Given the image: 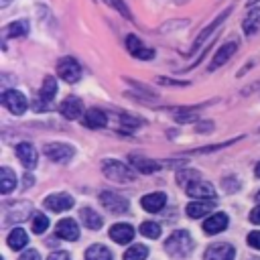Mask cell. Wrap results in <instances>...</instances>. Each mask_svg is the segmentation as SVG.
Instances as JSON below:
<instances>
[{"instance_id": "1", "label": "cell", "mask_w": 260, "mask_h": 260, "mask_svg": "<svg viewBox=\"0 0 260 260\" xmlns=\"http://www.w3.org/2000/svg\"><path fill=\"white\" fill-rule=\"evenodd\" d=\"M193 248H195V242H193V238H191V234H189L187 230L173 232V234L167 238V242H165V250H167L171 256H175V258H185V256H189V254L193 252Z\"/></svg>"}, {"instance_id": "2", "label": "cell", "mask_w": 260, "mask_h": 260, "mask_svg": "<svg viewBox=\"0 0 260 260\" xmlns=\"http://www.w3.org/2000/svg\"><path fill=\"white\" fill-rule=\"evenodd\" d=\"M102 173H104L110 181H114V183H132V181L136 179L132 167H126L124 162L114 160V158L102 160Z\"/></svg>"}, {"instance_id": "3", "label": "cell", "mask_w": 260, "mask_h": 260, "mask_svg": "<svg viewBox=\"0 0 260 260\" xmlns=\"http://www.w3.org/2000/svg\"><path fill=\"white\" fill-rule=\"evenodd\" d=\"M128 162H130L132 169H136L142 175H152V173L165 169L167 165H177V160H152V158H146V156H140V154H130Z\"/></svg>"}, {"instance_id": "4", "label": "cell", "mask_w": 260, "mask_h": 260, "mask_svg": "<svg viewBox=\"0 0 260 260\" xmlns=\"http://www.w3.org/2000/svg\"><path fill=\"white\" fill-rule=\"evenodd\" d=\"M55 93H57V81H55V77L49 75V77H45V81L41 85V91H39V95H37V100L32 104V110L35 112L51 110V102H53Z\"/></svg>"}, {"instance_id": "5", "label": "cell", "mask_w": 260, "mask_h": 260, "mask_svg": "<svg viewBox=\"0 0 260 260\" xmlns=\"http://www.w3.org/2000/svg\"><path fill=\"white\" fill-rule=\"evenodd\" d=\"M57 75L67 83H75L81 77V65L73 57H63L57 63Z\"/></svg>"}, {"instance_id": "6", "label": "cell", "mask_w": 260, "mask_h": 260, "mask_svg": "<svg viewBox=\"0 0 260 260\" xmlns=\"http://www.w3.org/2000/svg\"><path fill=\"white\" fill-rule=\"evenodd\" d=\"M73 146L65 144V142H49L45 144V154L47 158H51L53 162H59V165H65L73 158Z\"/></svg>"}, {"instance_id": "7", "label": "cell", "mask_w": 260, "mask_h": 260, "mask_svg": "<svg viewBox=\"0 0 260 260\" xmlns=\"http://www.w3.org/2000/svg\"><path fill=\"white\" fill-rule=\"evenodd\" d=\"M0 102H2V106L8 108L14 116L24 114V110H26V106H28V104H26V98H24L20 91H16V89H6V91H2Z\"/></svg>"}, {"instance_id": "8", "label": "cell", "mask_w": 260, "mask_h": 260, "mask_svg": "<svg viewBox=\"0 0 260 260\" xmlns=\"http://www.w3.org/2000/svg\"><path fill=\"white\" fill-rule=\"evenodd\" d=\"M100 201H102V205H104L108 211H112V213H126V211L130 209L128 199H124L122 195H118V193H114V191H102V193H100Z\"/></svg>"}, {"instance_id": "9", "label": "cell", "mask_w": 260, "mask_h": 260, "mask_svg": "<svg viewBox=\"0 0 260 260\" xmlns=\"http://www.w3.org/2000/svg\"><path fill=\"white\" fill-rule=\"evenodd\" d=\"M230 12H232V8L223 10V12H221V14H219V16H217V18H215L211 24H207V26H205V28L199 32V37L195 39V43H193V47H191V51H189L187 55H193V53H195V51H197V49H199V47H201V45H203V43H205V41H207V39L213 35V32H215V30L221 26V22H223V20L230 16Z\"/></svg>"}, {"instance_id": "10", "label": "cell", "mask_w": 260, "mask_h": 260, "mask_svg": "<svg viewBox=\"0 0 260 260\" xmlns=\"http://www.w3.org/2000/svg\"><path fill=\"white\" fill-rule=\"evenodd\" d=\"M126 49L130 51L132 57L136 59H142V61H150L154 57V51L146 45H142V41L136 37V35H128L126 37Z\"/></svg>"}, {"instance_id": "11", "label": "cell", "mask_w": 260, "mask_h": 260, "mask_svg": "<svg viewBox=\"0 0 260 260\" xmlns=\"http://www.w3.org/2000/svg\"><path fill=\"white\" fill-rule=\"evenodd\" d=\"M59 112H61V116L65 120H77L81 116V112H83V102L79 98H75V95H69V98H65L61 102Z\"/></svg>"}, {"instance_id": "12", "label": "cell", "mask_w": 260, "mask_h": 260, "mask_svg": "<svg viewBox=\"0 0 260 260\" xmlns=\"http://www.w3.org/2000/svg\"><path fill=\"white\" fill-rule=\"evenodd\" d=\"M236 51H238V41H228L225 45H221V47L217 49V53L213 55L211 63H209V71H213V69L221 67L223 63H228Z\"/></svg>"}, {"instance_id": "13", "label": "cell", "mask_w": 260, "mask_h": 260, "mask_svg": "<svg viewBox=\"0 0 260 260\" xmlns=\"http://www.w3.org/2000/svg\"><path fill=\"white\" fill-rule=\"evenodd\" d=\"M45 207L49 211H55V213L65 211V209H71L73 207V197L67 195V193H53V195H49L45 199Z\"/></svg>"}, {"instance_id": "14", "label": "cell", "mask_w": 260, "mask_h": 260, "mask_svg": "<svg viewBox=\"0 0 260 260\" xmlns=\"http://www.w3.org/2000/svg\"><path fill=\"white\" fill-rule=\"evenodd\" d=\"M187 195L189 197H195V199H213L215 197V189L211 183H205V181H193L185 187Z\"/></svg>"}, {"instance_id": "15", "label": "cell", "mask_w": 260, "mask_h": 260, "mask_svg": "<svg viewBox=\"0 0 260 260\" xmlns=\"http://www.w3.org/2000/svg\"><path fill=\"white\" fill-rule=\"evenodd\" d=\"M30 211H32V205L26 203V201H22V203H12V205L6 207V213H4L6 217H4V221H6V223L22 221V219H26V217L30 215Z\"/></svg>"}, {"instance_id": "16", "label": "cell", "mask_w": 260, "mask_h": 260, "mask_svg": "<svg viewBox=\"0 0 260 260\" xmlns=\"http://www.w3.org/2000/svg\"><path fill=\"white\" fill-rule=\"evenodd\" d=\"M236 250L230 244H213L205 250V260H234Z\"/></svg>"}, {"instance_id": "17", "label": "cell", "mask_w": 260, "mask_h": 260, "mask_svg": "<svg viewBox=\"0 0 260 260\" xmlns=\"http://www.w3.org/2000/svg\"><path fill=\"white\" fill-rule=\"evenodd\" d=\"M16 156L22 162V167L26 169H35L37 167V150L30 142H20L16 144Z\"/></svg>"}, {"instance_id": "18", "label": "cell", "mask_w": 260, "mask_h": 260, "mask_svg": "<svg viewBox=\"0 0 260 260\" xmlns=\"http://www.w3.org/2000/svg\"><path fill=\"white\" fill-rule=\"evenodd\" d=\"M213 207H215V201H213V199H195V201L187 203L185 211H187L189 217L197 219V217H201V215H207Z\"/></svg>"}, {"instance_id": "19", "label": "cell", "mask_w": 260, "mask_h": 260, "mask_svg": "<svg viewBox=\"0 0 260 260\" xmlns=\"http://www.w3.org/2000/svg\"><path fill=\"white\" fill-rule=\"evenodd\" d=\"M228 223H230L228 215L219 211V213L209 215V217L203 221V232H205V234H219V232H223V230L228 228Z\"/></svg>"}, {"instance_id": "20", "label": "cell", "mask_w": 260, "mask_h": 260, "mask_svg": "<svg viewBox=\"0 0 260 260\" xmlns=\"http://www.w3.org/2000/svg\"><path fill=\"white\" fill-rule=\"evenodd\" d=\"M55 230H57V236L63 238V240H67V242H73V240L79 238V228H77V223H75L71 217L61 219Z\"/></svg>"}, {"instance_id": "21", "label": "cell", "mask_w": 260, "mask_h": 260, "mask_svg": "<svg viewBox=\"0 0 260 260\" xmlns=\"http://www.w3.org/2000/svg\"><path fill=\"white\" fill-rule=\"evenodd\" d=\"M83 124H85L87 128L98 130V128H104V126L108 124V116H106V112L100 110V108H89V110L85 112V116H83Z\"/></svg>"}, {"instance_id": "22", "label": "cell", "mask_w": 260, "mask_h": 260, "mask_svg": "<svg viewBox=\"0 0 260 260\" xmlns=\"http://www.w3.org/2000/svg\"><path fill=\"white\" fill-rule=\"evenodd\" d=\"M110 238L118 244H128L134 238V228L130 223H114L110 228Z\"/></svg>"}, {"instance_id": "23", "label": "cell", "mask_w": 260, "mask_h": 260, "mask_svg": "<svg viewBox=\"0 0 260 260\" xmlns=\"http://www.w3.org/2000/svg\"><path fill=\"white\" fill-rule=\"evenodd\" d=\"M28 35V20H14L2 28V39H16V37H26Z\"/></svg>"}, {"instance_id": "24", "label": "cell", "mask_w": 260, "mask_h": 260, "mask_svg": "<svg viewBox=\"0 0 260 260\" xmlns=\"http://www.w3.org/2000/svg\"><path fill=\"white\" fill-rule=\"evenodd\" d=\"M165 203H167V195H165V193H148V195H144L142 201H140V205H142L146 211H150V213L160 211V209L165 207Z\"/></svg>"}, {"instance_id": "25", "label": "cell", "mask_w": 260, "mask_h": 260, "mask_svg": "<svg viewBox=\"0 0 260 260\" xmlns=\"http://www.w3.org/2000/svg\"><path fill=\"white\" fill-rule=\"evenodd\" d=\"M6 244H8L12 250H22V248L28 244V236H26V232H24V230H20V228H14V230L8 234V238H6Z\"/></svg>"}, {"instance_id": "26", "label": "cell", "mask_w": 260, "mask_h": 260, "mask_svg": "<svg viewBox=\"0 0 260 260\" xmlns=\"http://www.w3.org/2000/svg\"><path fill=\"white\" fill-rule=\"evenodd\" d=\"M16 187V175L8 167H0V193H10Z\"/></svg>"}, {"instance_id": "27", "label": "cell", "mask_w": 260, "mask_h": 260, "mask_svg": "<svg viewBox=\"0 0 260 260\" xmlns=\"http://www.w3.org/2000/svg\"><path fill=\"white\" fill-rule=\"evenodd\" d=\"M79 215H81V221H83V225L85 228H89V230H100L102 228V223H104V219L91 209V207H83L81 211H79Z\"/></svg>"}, {"instance_id": "28", "label": "cell", "mask_w": 260, "mask_h": 260, "mask_svg": "<svg viewBox=\"0 0 260 260\" xmlns=\"http://www.w3.org/2000/svg\"><path fill=\"white\" fill-rule=\"evenodd\" d=\"M242 28L246 35H254L256 30H260V8H252L248 12V16L242 22Z\"/></svg>"}, {"instance_id": "29", "label": "cell", "mask_w": 260, "mask_h": 260, "mask_svg": "<svg viewBox=\"0 0 260 260\" xmlns=\"http://www.w3.org/2000/svg\"><path fill=\"white\" fill-rule=\"evenodd\" d=\"M85 260H112V252L102 244H93L87 248Z\"/></svg>"}, {"instance_id": "30", "label": "cell", "mask_w": 260, "mask_h": 260, "mask_svg": "<svg viewBox=\"0 0 260 260\" xmlns=\"http://www.w3.org/2000/svg\"><path fill=\"white\" fill-rule=\"evenodd\" d=\"M146 256H148V248L142 244H134L124 252V260H146Z\"/></svg>"}, {"instance_id": "31", "label": "cell", "mask_w": 260, "mask_h": 260, "mask_svg": "<svg viewBox=\"0 0 260 260\" xmlns=\"http://www.w3.org/2000/svg\"><path fill=\"white\" fill-rule=\"evenodd\" d=\"M197 179H199V173H197L195 169H181V171L177 173V183L183 185V187H187L189 183H193V181H197Z\"/></svg>"}, {"instance_id": "32", "label": "cell", "mask_w": 260, "mask_h": 260, "mask_svg": "<svg viewBox=\"0 0 260 260\" xmlns=\"http://www.w3.org/2000/svg\"><path fill=\"white\" fill-rule=\"evenodd\" d=\"M140 234L146 236V238H150V240H156V238L160 236V228H158V223H154V221H142Z\"/></svg>"}, {"instance_id": "33", "label": "cell", "mask_w": 260, "mask_h": 260, "mask_svg": "<svg viewBox=\"0 0 260 260\" xmlns=\"http://www.w3.org/2000/svg\"><path fill=\"white\" fill-rule=\"evenodd\" d=\"M47 228H49V217L37 211V213L32 215V232H35V234H43Z\"/></svg>"}, {"instance_id": "34", "label": "cell", "mask_w": 260, "mask_h": 260, "mask_svg": "<svg viewBox=\"0 0 260 260\" xmlns=\"http://www.w3.org/2000/svg\"><path fill=\"white\" fill-rule=\"evenodd\" d=\"M104 2H106L108 6H112L114 10H118V12H120L124 18H130V20H132V14H130L128 6L124 4V0H104Z\"/></svg>"}, {"instance_id": "35", "label": "cell", "mask_w": 260, "mask_h": 260, "mask_svg": "<svg viewBox=\"0 0 260 260\" xmlns=\"http://www.w3.org/2000/svg\"><path fill=\"white\" fill-rule=\"evenodd\" d=\"M223 189H225V193H234V191H238L240 189V183H238V179L232 175V177H225L223 179Z\"/></svg>"}, {"instance_id": "36", "label": "cell", "mask_w": 260, "mask_h": 260, "mask_svg": "<svg viewBox=\"0 0 260 260\" xmlns=\"http://www.w3.org/2000/svg\"><path fill=\"white\" fill-rule=\"evenodd\" d=\"M122 124L126 126V128H138V126H142V120H138V118H134V116H122Z\"/></svg>"}, {"instance_id": "37", "label": "cell", "mask_w": 260, "mask_h": 260, "mask_svg": "<svg viewBox=\"0 0 260 260\" xmlns=\"http://www.w3.org/2000/svg\"><path fill=\"white\" fill-rule=\"evenodd\" d=\"M248 244L256 250H260V232H250L248 234Z\"/></svg>"}, {"instance_id": "38", "label": "cell", "mask_w": 260, "mask_h": 260, "mask_svg": "<svg viewBox=\"0 0 260 260\" xmlns=\"http://www.w3.org/2000/svg\"><path fill=\"white\" fill-rule=\"evenodd\" d=\"M18 260H41V256H39V252H37V250H32V248H30V250H26Z\"/></svg>"}, {"instance_id": "39", "label": "cell", "mask_w": 260, "mask_h": 260, "mask_svg": "<svg viewBox=\"0 0 260 260\" xmlns=\"http://www.w3.org/2000/svg\"><path fill=\"white\" fill-rule=\"evenodd\" d=\"M47 260H71V258H69V254H67V252H61V250H59V252H53Z\"/></svg>"}, {"instance_id": "40", "label": "cell", "mask_w": 260, "mask_h": 260, "mask_svg": "<svg viewBox=\"0 0 260 260\" xmlns=\"http://www.w3.org/2000/svg\"><path fill=\"white\" fill-rule=\"evenodd\" d=\"M250 221H252V223H260V205L250 211Z\"/></svg>"}, {"instance_id": "41", "label": "cell", "mask_w": 260, "mask_h": 260, "mask_svg": "<svg viewBox=\"0 0 260 260\" xmlns=\"http://www.w3.org/2000/svg\"><path fill=\"white\" fill-rule=\"evenodd\" d=\"M156 81L158 83H169V85H189L187 81H173V79H167V77H158Z\"/></svg>"}, {"instance_id": "42", "label": "cell", "mask_w": 260, "mask_h": 260, "mask_svg": "<svg viewBox=\"0 0 260 260\" xmlns=\"http://www.w3.org/2000/svg\"><path fill=\"white\" fill-rule=\"evenodd\" d=\"M30 183H35V179H30V175L24 177V187H30Z\"/></svg>"}, {"instance_id": "43", "label": "cell", "mask_w": 260, "mask_h": 260, "mask_svg": "<svg viewBox=\"0 0 260 260\" xmlns=\"http://www.w3.org/2000/svg\"><path fill=\"white\" fill-rule=\"evenodd\" d=\"M254 175H256V177H258V179H260V162H258V165H256V169H254Z\"/></svg>"}, {"instance_id": "44", "label": "cell", "mask_w": 260, "mask_h": 260, "mask_svg": "<svg viewBox=\"0 0 260 260\" xmlns=\"http://www.w3.org/2000/svg\"><path fill=\"white\" fill-rule=\"evenodd\" d=\"M10 2H12V0H0V6H2V8H6Z\"/></svg>"}, {"instance_id": "45", "label": "cell", "mask_w": 260, "mask_h": 260, "mask_svg": "<svg viewBox=\"0 0 260 260\" xmlns=\"http://www.w3.org/2000/svg\"><path fill=\"white\" fill-rule=\"evenodd\" d=\"M175 2H177V4H185L187 0H175Z\"/></svg>"}, {"instance_id": "46", "label": "cell", "mask_w": 260, "mask_h": 260, "mask_svg": "<svg viewBox=\"0 0 260 260\" xmlns=\"http://www.w3.org/2000/svg\"><path fill=\"white\" fill-rule=\"evenodd\" d=\"M256 201H258V203H260V191H258V193H256Z\"/></svg>"}, {"instance_id": "47", "label": "cell", "mask_w": 260, "mask_h": 260, "mask_svg": "<svg viewBox=\"0 0 260 260\" xmlns=\"http://www.w3.org/2000/svg\"><path fill=\"white\" fill-rule=\"evenodd\" d=\"M254 2H258V0H250V4H254Z\"/></svg>"}, {"instance_id": "48", "label": "cell", "mask_w": 260, "mask_h": 260, "mask_svg": "<svg viewBox=\"0 0 260 260\" xmlns=\"http://www.w3.org/2000/svg\"><path fill=\"white\" fill-rule=\"evenodd\" d=\"M254 260H260V258H254Z\"/></svg>"}]
</instances>
